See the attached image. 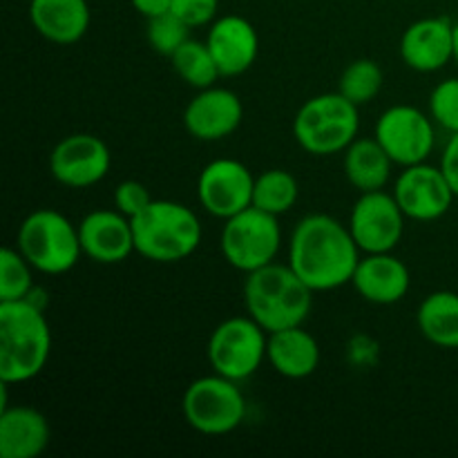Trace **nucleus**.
<instances>
[{
	"instance_id": "f257e3e1",
	"label": "nucleus",
	"mask_w": 458,
	"mask_h": 458,
	"mask_svg": "<svg viewBox=\"0 0 458 458\" xmlns=\"http://www.w3.org/2000/svg\"><path fill=\"white\" fill-rule=\"evenodd\" d=\"M360 253L347 224L331 215L313 213L295 224L286 264L318 293L352 284Z\"/></svg>"
},
{
	"instance_id": "f03ea898",
	"label": "nucleus",
	"mask_w": 458,
	"mask_h": 458,
	"mask_svg": "<svg viewBox=\"0 0 458 458\" xmlns=\"http://www.w3.org/2000/svg\"><path fill=\"white\" fill-rule=\"evenodd\" d=\"M49 356L52 329L40 302H0V383H30L47 367Z\"/></svg>"
},
{
	"instance_id": "7ed1b4c3",
	"label": "nucleus",
	"mask_w": 458,
	"mask_h": 458,
	"mask_svg": "<svg viewBox=\"0 0 458 458\" xmlns=\"http://www.w3.org/2000/svg\"><path fill=\"white\" fill-rule=\"evenodd\" d=\"M311 286L289 264L271 262L253 273H246L244 307L255 322L268 334L307 322L313 307Z\"/></svg>"
},
{
	"instance_id": "20e7f679",
	"label": "nucleus",
	"mask_w": 458,
	"mask_h": 458,
	"mask_svg": "<svg viewBox=\"0 0 458 458\" xmlns=\"http://www.w3.org/2000/svg\"><path fill=\"white\" fill-rule=\"evenodd\" d=\"M134 249L159 264L183 262L201 244L204 226L195 210L173 199H152L132 217Z\"/></svg>"
},
{
	"instance_id": "39448f33",
	"label": "nucleus",
	"mask_w": 458,
	"mask_h": 458,
	"mask_svg": "<svg viewBox=\"0 0 458 458\" xmlns=\"http://www.w3.org/2000/svg\"><path fill=\"white\" fill-rule=\"evenodd\" d=\"M358 130L360 107L338 89L311 97L293 116V139L304 152L316 157L344 152L358 139Z\"/></svg>"
},
{
	"instance_id": "423d86ee",
	"label": "nucleus",
	"mask_w": 458,
	"mask_h": 458,
	"mask_svg": "<svg viewBox=\"0 0 458 458\" xmlns=\"http://www.w3.org/2000/svg\"><path fill=\"white\" fill-rule=\"evenodd\" d=\"M16 249L43 276H63L79 264V224H72L54 208H38L27 215L18 226Z\"/></svg>"
},
{
	"instance_id": "0eeeda50",
	"label": "nucleus",
	"mask_w": 458,
	"mask_h": 458,
	"mask_svg": "<svg viewBox=\"0 0 458 458\" xmlns=\"http://www.w3.org/2000/svg\"><path fill=\"white\" fill-rule=\"evenodd\" d=\"M186 423L204 437H226L246 419V398L237 380L210 374L192 380L182 398Z\"/></svg>"
},
{
	"instance_id": "6e6552de",
	"label": "nucleus",
	"mask_w": 458,
	"mask_h": 458,
	"mask_svg": "<svg viewBox=\"0 0 458 458\" xmlns=\"http://www.w3.org/2000/svg\"><path fill=\"white\" fill-rule=\"evenodd\" d=\"M219 246H222L224 259L235 271H258V268L276 262L277 253H280V217L258 208V206H249L233 217L224 219Z\"/></svg>"
},
{
	"instance_id": "1a4fd4ad",
	"label": "nucleus",
	"mask_w": 458,
	"mask_h": 458,
	"mask_svg": "<svg viewBox=\"0 0 458 458\" xmlns=\"http://www.w3.org/2000/svg\"><path fill=\"white\" fill-rule=\"evenodd\" d=\"M267 347L268 331L246 313L228 318L215 327L206 344V356L215 374L242 383L267 360Z\"/></svg>"
},
{
	"instance_id": "9d476101",
	"label": "nucleus",
	"mask_w": 458,
	"mask_h": 458,
	"mask_svg": "<svg viewBox=\"0 0 458 458\" xmlns=\"http://www.w3.org/2000/svg\"><path fill=\"white\" fill-rule=\"evenodd\" d=\"M374 137L385 148L392 161L401 168L423 164L437 146L434 119L420 107L398 103L378 116Z\"/></svg>"
},
{
	"instance_id": "9b49d317",
	"label": "nucleus",
	"mask_w": 458,
	"mask_h": 458,
	"mask_svg": "<svg viewBox=\"0 0 458 458\" xmlns=\"http://www.w3.org/2000/svg\"><path fill=\"white\" fill-rule=\"evenodd\" d=\"M405 213L394 192H360L349 213V231L362 253H392L405 233Z\"/></svg>"
},
{
	"instance_id": "f8f14e48",
	"label": "nucleus",
	"mask_w": 458,
	"mask_h": 458,
	"mask_svg": "<svg viewBox=\"0 0 458 458\" xmlns=\"http://www.w3.org/2000/svg\"><path fill=\"white\" fill-rule=\"evenodd\" d=\"M112 168V152L101 137L76 132L63 137L49 152V173L61 186L81 188L97 186Z\"/></svg>"
},
{
	"instance_id": "ddd939ff",
	"label": "nucleus",
	"mask_w": 458,
	"mask_h": 458,
	"mask_svg": "<svg viewBox=\"0 0 458 458\" xmlns=\"http://www.w3.org/2000/svg\"><path fill=\"white\" fill-rule=\"evenodd\" d=\"M255 174L242 161L222 157L201 168L197 177V199L217 219H228L253 206Z\"/></svg>"
},
{
	"instance_id": "4468645a",
	"label": "nucleus",
	"mask_w": 458,
	"mask_h": 458,
	"mask_svg": "<svg viewBox=\"0 0 458 458\" xmlns=\"http://www.w3.org/2000/svg\"><path fill=\"white\" fill-rule=\"evenodd\" d=\"M392 192L411 222H437L450 213L456 199L441 165L428 161L403 168Z\"/></svg>"
},
{
	"instance_id": "2eb2a0df",
	"label": "nucleus",
	"mask_w": 458,
	"mask_h": 458,
	"mask_svg": "<svg viewBox=\"0 0 458 458\" xmlns=\"http://www.w3.org/2000/svg\"><path fill=\"white\" fill-rule=\"evenodd\" d=\"M244 119V103L233 89L210 85L197 89L183 110V128L197 141H222L237 132Z\"/></svg>"
},
{
	"instance_id": "dca6fc26",
	"label": "nucleus",
	"mask_w": 458,
	"mask_h": 458,
	"mask_svg": "<svg viewBox=\"0 0 458 458\" xmlns=\"http://www.w3.org/2000/svg\"><path fill=\"white\" fill-rule=\"evenodd\" d=\"M83 255L97 264H121L137 253L132 219L116 208H98L79 222Z\"/></svg>"
},
{
	"instance_id": "f3484780",
	"label": "nucleus",
	"mask_w": 458,
	"mask_h": 458,
	"mask_svg": "<svg viewBox=\"0 0 458 458\" xmlns=\"http://www.w3.org/2000/svg\"><path fill=\"white\" fill-rule=\"evenodd\" d=\"M401 58L410 70L432 74L454 61V22L432 16L411 22L401 36Z\"/></svg>"
},
{
	"instance_id": "a211bd4d",
	"label": "nucleus",
	"mask_w": 458,
	"mask_h": 458,
	"mask_svg": "<svg viewBox=\"0 0 458 458\" xmlns=\"http://www.w3.org/2000/svg\"><path fill=\"white\" fill-rule=\"evenodd\" d=\"M222 76H242L255 65L259 54V36L253 22L237 13L217 16L206 36Z\"/></svg>"
},
{
	"instance_id": "6ab92c4d",
	"label": "nucleus",
	"mask_w": 458,
	"mask_h": 458,
	"mask_svg": "<svg viewBox=\"0 0 458 458\" xmlns=\"http://www.w3.org/2000/svg\"><path fill=\"white\" fill-rule=\"evenodd\" d=\"M352 286L365 302L389 307L407 298L411 271L401 258L392 253H365L352 277Z\"/></svg>"
},
{
	"instance_id": "aec40b11",
	"label": "nucleus",
	"mask_w": 458,
	"mask_h": 458,
	"mask_svg": "<svg viewBox=\"0 0 458 458\" xmlns=\"http://www.w3.org/2000/svg\"><path fill=\"white\" fill-rule=\"evenodd\" d=\"M49 441L52 428L43 411L30 405L0 407V456L38 458Z\"/></svg>"
},
{
	"instance_id": "412c9836",
	"label": "nucleus",
	"mask_w": 458,
	"mask_h": 458,
	"mask_svg": "<svg viewBox=\"0 0 458 458\" xmlns=\"http://www.w3.org/2000/svg\"><path fill=\"white\" fill-rule=\"evenodd\" d=\"M27 13L36 34L54 45L79 43L92 22L88 0H30Z\"/></svg>"
},
{
	"instance_id": "4be33fe9",
	"label": "nucleus",
	"mask_w": 458,
	"mask_h": 458,
	"mask_svg": "<svg viewBox=\"0 0 458 458\" xmlns=\"http://www.w3.org/2000/svg\"><path fill=\"white\" fill-rule=\"evenodd\" d=\"M267 360L282 378L304 380L318 371L322 352L318 340L300 325L268 334Z\"/></svg>"
},
{
	"instance_id": "5701e85b",
	"label": "nucleus",
	"mask_w": 458,
	"mask_h": 458,
	"mask_svg": "<svg viewBox=\"0 0 458 458\" xmlns=\"http://www.w3.org/2000/svg\"><path fill=\"white\" fill-rule=\"evenodd\" d=\"M343 155L347 182L358 192L383 191L392 179V170L396 164L385 152V148L376 141V137H358Z\"/></svg>"
},
{
	"instance_id": "b1692460",
	"label": "nucleus",
	"mask_w": 458,
	"mask_h": 458,
	"mask_svg": "<svg viewBox=\"0 0 458 458\" xmlns=\"http://www.w3.org/2000/svg\"><path fill=\"white\" fill-rule=\"evenodd\" d=\"M416 325L429 344L441 349H458V293L434 291L416 311Z\"/></svg>"
},
{
	"instance_id": "393cba45",
	"label": "nucleus",
	"mask_w": 458,
	"mask_h": 458,
	"mask_svg": "<svg viewBox=\"0 0 458 458\" xmlns=\"http://www.w3.org/2000/svg\"><path fill=\"white\" fill-rule=\"evenodd\" d=\"M170 63H173L174 74L195 89L210 88V85L217 83V79H222V72H219L213 52H210L206 40L188 38L170 56Z\"/></svg>"
},
{
	"instance_id": "a878e982",
	"label": "nucleus",
	"mask_w": 458,
	"mask_h": 458,
	"mask_svg": "<svg viewBox=\"0 0 458 458\" xmlns=\"http://www.w3.org/2000/svg\"><path fill=\"white\" fill-rule=\"evenodd\" d=\"M300 183L289 170L271 168L255 174L253 206L267 210L271 215H284L298 204Z\"/></svg>"
},
{
	"instance_id": "bb28decb",
	"label": "nucleus",
	"mask_w": 458,
	"mask_h": 458,
	"mask_svg": "<svg viewBox=\"0 0 458 458\" xmlns=\"http://www.w3.org/2000/svg\"><path fill=\"white\" fill-rule=\"evenodd\" d=\"M385 83L383 67L374 58H356L344 67L338 81V92L353 106L362 107L374 101Z\"/></svg>"
},
{
	"instance_id": "cd10ccee",
	"label": "nucleus",
	"mask_w": 458,
	"mask_h": 458,
	"mask_svg": "<svg viewBox=\"0 0 458 458\" xmlns=\"http://www.w3.org/2000/svg\"><path fill=\"white\" fill-rule=\"evenodd\" d=\"M34 271L16 246L0 250V302L27 300L34 295Z\"/></svg>"
},
{
	"instance_id": "c85d7f7f",
	"label": "nucleus",
	"mask_w": 458,
	"mask_h": 458,
	"mask_svg": "<svg viewBox=\"0 0 458 458\" xmlns=\"http://www.w3.org/2000/svg\"><path fill=\"white\" fill-rule=\"evenodd\" d=\"M148 43L161 56H173L188 38H191V27L183 21H179L173 12L164 13L148 21Z\"/></svg>"
},
{
	"instance_id": "c756f323",
	"label": "nucleus",
	"mask_w": 458,
	"mask_h": 458,
	"mask_svg": "<svg viewBox=\"0 0 458 458\" xmlns=\"http://www.w3.org/2000/svg\"><path fill=\"white\" fill-rule=\"evenodd\" d=\"M429 116L450 134L458 132V76L445 79L429 94Z\"/></svg>"
},
{
	"instance_id": "7c9ffc66",
	"label": "nucleus",
	"mask_w": 458,
	"mask_h": 458,
	"mask_svg": "<svg viewBox=\"0 0 458 458\" xmlns=\"http://www.w3.org/2000/svg\"><path fill=\"white\" fill-rule=\"evenodd\" d=\"M150 201V191L146 183L137 182V179H125L114 188V208L130 219L137 217Z\"/></svg>"
},
{
	"instance_id": "2f4dec72",
	"label": "nucleus",
	"mask_w": 458,
	"mask_h": 458,
	"mask_svg": "<svg viewBox=\"0 0 458 458\" xmlns=\"http://www.w3.org/2000/svg\"><path fill=\"white\" fill-rule=\"evenodd\" d=\"M170 12L186 22L191 30L197 27H208L217 18L219 0H173Z\"/></svg>"
},
{
	"instance_id": "473e14b6",
	"label": "nucleus",
	"mask_w": 458,
	"mask_h": 458,
	"mask_svg": "<svg viewBox=\"0 0 458 458\" xmlns=\"http://www.w3.org/2000/svg\"><path fill=\"white\" fill-rule=\"evenodd\" d=\"M441 168L445 173L447 182H450L452 191L458 197V132L450 134V139H447V146L441 157Z\"/></svg>"
},
{
	"instance_id": "72a5a7b5",
	"label": "nucleus",
	"mask_w": 458,
	"mask_h": 458,
	"mask_svg": "<svg viewBox=\"0 0 458 458\" xmlns=\"http://www.w3.org/2000/svg\"><path fill=\"white\" fill-rule=\"evenodd\" d=\"M130 3H132L134 12L141 13L148 21L157 16H164L173 7V0H130Z\"/></svg>"
},
{
	"instance_id": "f704fd0d",
	"label": "nucleus",
	"mask_w": 458,
	"mask_h": 458,
	"mask_svg": "<svg viewBox=\"0 0 458 458\" xmlns=\"http://www.w3.org/2000/svg\"><path fill=\"white\" fill-rule=\"evenodd\" d=\"M454 61L458 63V22H454Z\"/></svg>"
}]
</instances>
